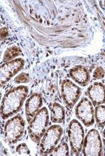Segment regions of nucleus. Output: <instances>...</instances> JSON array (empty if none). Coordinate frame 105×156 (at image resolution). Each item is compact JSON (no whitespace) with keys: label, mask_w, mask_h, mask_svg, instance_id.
<instances>
[{"label":"nucleus","mask_w":105,"mask_h":156,"mask_svg":"<svg viewBox=\"0 0 105 156\" xmlns=\"http://www.w3.org/2000/svg\"><path fill=\"white\" fill-rule=\"evenodd\" d=\"M29 93V88L19 86L13 88L4 95L1 105V116L5 120L17 114L23 106Z\"/></svg>","instance_id":"1"},{"label":"nucleus","mask_w":105,"mask_h":156,"mask_svg":"<svg viewBox=\"0 0 105 156\" xmlns=\"http://www.w3.org/2000/svg\"><path fill=\"white\" fill-rule=\"evenodd\" d=\"M49 114L46 107H43L37 112L30 122L28 131L30 138L36 144L40 142L49 124Z\"/></svg>","instance_id":"2"},{"label":"nucleus","mask_w":105,"mask_h":156,"mask_svg":"<svg viewBox=\"0 0 105 156\" xmlns=\"http://www.w3.org/2000/svg\"><path fill=\"white\" fill-rule=\"evenodd\" d=\"M25 122L20 115L14 116L6 122L3 140L8 145L15 144L22 137L25 130Z\"/></svg>","instance_id":"3"},{"label":"nucleus","mask_w":105,"mask_h":156,"mask_svg":"<svg viewBox=\"0 0 105 156\" xmlns=\"http://www.w3.org/2000/svg\"><path fill=\"white\" fill-rule=\"evenodd\" d=\"M63 133V128L61 126L58 125L50 126L40 141V155L46 156L51 154L61 139Z\"/></svg>","instance_id":"4"},{"label":"nucleus","mask_w":105,"mask_h":156,"mask_svg":"<svg viewBox=\"0 0 105 156\" xmlns=\"http://www.w3.org/2000/svg\"><path fill=\"white\" fill-rule=\"evenodd\" d=\"M68 136L72 154L79 156L82 151L84 145L85 131L78 120L73 119L70 122L68 128Z\"/></svg>","instance_id":"5"},{"label":"nucleus","mask_w":105,"mask_h":156,"mask_svg":"<svg viewBox=\"0 0 105 156\" xmlns=\"http://www.w3.org/2000/svg\"><path fill=\"white\" fill-rule=\"evenodd\" d=\"M103 143L97 130L92 129L84 139L82 154L85 156H100L103 153Z\"/></svg>","instance_id":"6"},{"label":"nucleus","mask_w":105,"mask_h":156,"mask_svg":"<svg viewBox=\"0 0 105 156\" xmlns=\"http://www.w3.org/2000/svg\"><path fill=\"white\" fill-rule=\"evenodd\" d=\"M75 115L87 127L93 126L95 123V112L91 101L86 97L82 98L76 107Z\"/></svg>","instance_id":"7"},{"label":"nucleus","mask_w":105,"mask_h":156,"mask_svg":"<svg viewBox=\"0 0 105 156\" xmlns=\"http://www.w3.org/2000/svg\"><path fill=\"white\" fill-rule=\"evenodd\" d=\"M61 93L65 105L72 109L82 94V90L78 86L69 80H64L61 83Z\"/></svg>","instance_id":"8"},{"label":"nucleus","mask_w":105,"mask_h":156,"mask_svg":"<svg viewBox=\"0 0 105 156\" xmlns=\"http://www.w3.org/2000/svg\"><path fill=\"white\" fill-rule=\"evenodd\" d=\"M25 65V61L17 58L3 63L1 67L0 82L2 86L7 83L14 75L21 71Z\"/></svg>","instance_id":"9"},{"label":"nucleus","mask_w":105,"mask_h":156,"mask_svg":"<svg viewBox=\"0 0 105 156\" xmlns=\"http://www.w3.org/2000/svg\"><path fill=\"white\" fill-rule=\"evenodd\" d=\"M87 94L94 106L105 104V86L101 82H95L89 86Z\"/></svg>","instance_id":"10"},{"label":"nucleus","mask_w":105,"mask_h":156,"mask_svg":"<svg viewBox=\"0 0 105 156\" xmlns=\"http://www.w3.org/2000/svg\"><path fill=\"white\" fill-rule=\"evenodd\" d=\"M43 105V98L40 94H33L25 103V115L27 122L30 123L40 111Z\"/></svg>","instance_id":"11"},{"label":"nucleus","mask_w":105,"mask_h":156,"mask_svg":"<svg viewBox=\"0 0 105 156\" xmlns=\"http://www.w3.org/2000/svg\"><path fill=\"white\" fill-rule=\"evenodd\" d=\"M69 74L75 82L82 87L87 85L90 80L88 69L82 65H77L70 69Z\"/></svg>","instance_id":"12"},{"label":"nucleus","mask_w":105,"mask_h":156,"mask_svg":"<svg viewBox=\"0 0 105 156\" xmlns=\"http://www.w3.org/2000/svg\"><path fill=\"white\" fill-rule=\"evenodd\" d=\"M65 118V109L58 103H54L51 109V121L53 123L61 124Z\"/></svg>","instance_id":"13"},{"label":"nucleus","mask_w":105,"mask_h":156,"mask_svg":"<svg viewBox=\"0 0 105 156\" xmlns=\"http://www.w3.org/2000/svg\"><path fill=\"white\" fill-rule=\"evenodd\" d=\"M95 117L97 126L103 128L105 126V105H98L95 107Z\"/></svg>","instance_id":"14"},{"label":"nucleus","mask_w":105,"mask_h":156,"mask_svg":"<svg viewBox=\"0 0 105 156\" xmlns=\"http://www.w3.org/2000/svg\"><path fill=\"white\" fill-rule=\"evenodd\" d=\"M22 54V51L20 48L17 46H14L11 48H8L4 53L3 56V61L4 62H7L12 61L16 57L21 55Z\"/></svg>","instance_id":"15"},{"label":"nucleus","mask_w":105,"mask_h":156,"mask_svg":"<svg viewBox=\"0 0 105 156\" xmlns=\"http://www.w3.org/2000/svg\"><path fill=\"white\" fill-rule=\"evenodd\" d=\"M50 156H69L68 146L65 141L61 142L55 147Z\"/></svg>","instance_id":"16"},{"label":"nucleus","mask_w":105,"mask_h":156,"mask_svg":"<svg viewBox=\"0 0 105 156\" xmlns=\"http://www.w3.org/2000/svg\"><path fill=\"white\" fill-rule=\"evenodd\" d=\"M16 152L19 155L30 154V149L25 143H22L17 146L16 148Z\"/></svg>","instance_id":"17"},{"label":"nucleus","mask_w":105,"mask_h":156,"mask_svg":"<svg viewBox=\"0 0 105 156\" xmlns=\"http://www.w3.org/2000/svg\"><path fill=\"white\" fill-rule=\"evenodd\" d=\"M30 75L27 73H22L21 74L19 75L15 78L14 82L16 84H20V83H27L30 81Z\"/></svg>","instance_id":"18"},{"label":"nucleus","mask_w":105,"mask_h":156,"mask_svg":"<svg viewBox=\"0 0 105 156\" xmlns=\"http://www.w3.org/2000/svg\"><path fill=\"white\" fill-rule=\"evenodd\" d=\"M105 72L101 67H98L93 73L94 80H101L105 77Z\"/></svg>","instance_id":"19"},{"label":"nucleus","mask_w":105,"mask_h":156,"mask_svg":"<svg viewBox=\"0 0 105 156\" xmlns=\"http://www.w3.org/2000/svg\"><path fill=\"white\" fill-rule=\"evenodd\" d=\"M9 33H8V29L6 27H3L1 30V40H3V38H5L8 36Z\"/></svg>","instance_id":"20"},{"label":"nucleus","mask_w":105,"mask_h":156,"mask_svg":"<svg viewBox=\"0 0 105 156\" xmlns=\"http://www.w3.org/2000/svg\"><path fill=\"white\" fill-rule=\"evenodd\" d=\"M103 144L105 147V128L103 130Z\"/></svg>","instance_id":"21"},{"label":"nucleus","mask_w":105,"mask_h":156,"mask_svg":"<svg viewBox=\"0 0 105 156\" xmlns=\"http://www.w3.org/2000/svg\"><path fill=\"white\" fill-rule=\"evenodd\" d=\"M104 6H105V1H104Z\"/></svg>","instance_id":"22"},{"label":"nucleus","mask_w":105,"mask_h":156,"mask_svg":"<svg viewBox=\"0 0 105 156\" xmlns=\"http://www.w3.org/2000/svg\"></svg>","instance_id":"23"}]
</instances>
